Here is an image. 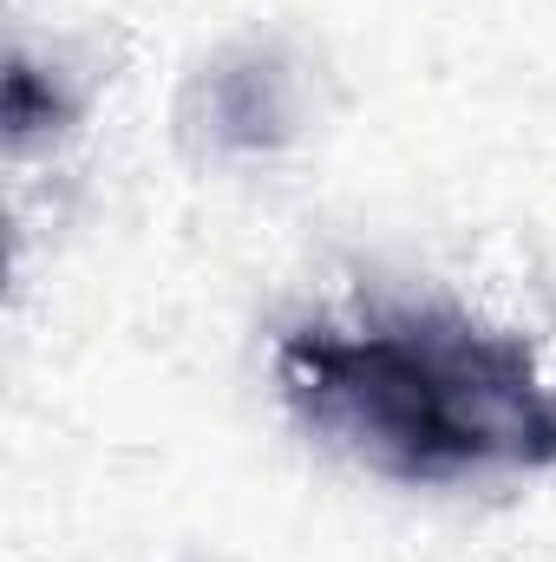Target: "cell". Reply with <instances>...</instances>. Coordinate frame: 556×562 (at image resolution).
Masks as SVG:
<instances>
[{
  "mask_svg": "<svg viewBox=\"0 0 556 562\" xmlns=\"http://www.w3.org/2000/svg\"><path fill=\"white\" fill-rule=\"evenodd\" d=\"M276 380L308 431L400 484L556 464V393L537 353L458 314L294 327Z\"/></svg>",
  "mask_w": 556,
  "mask_h": 562,
  "instance_id": "6da1fadb",
  "label": "cell"
},
{
  "mask_svg": "<svg viewBox=\"0 0 556 562\" xmlns=\"http://www.w3.org/2000/svg\"><path fill=\"white\" fill-rule=\"evenodd\" d=\"M0 119H7V138L26 144L33 132H59V125L73 119V105H66V92L46 86L26 59H13V66H7V86H0Z\"/></svg>",
  "mask_w": 556,
  "mask_h": 562,
  "instance_id": "7a4b0ae2",
  "label": "cell"
}]
</instances>
